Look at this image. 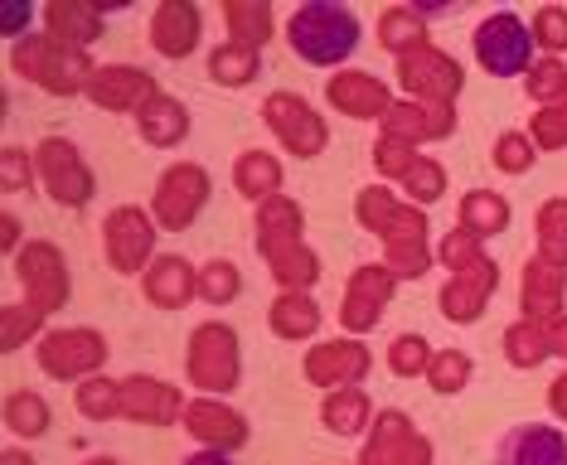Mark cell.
I'll list each match as a JSON object with an SVG mask.
<instances>
[{"label":"cell","instance_id":"obj_1","mask_svg":"<svg viewBox=\"0 0 567 465\" xmlns=\"http://www.w3.org/2000/svg\"><path fill=\"white\" fill-rule=\"evenodd\" d=\"M291 34V49L301 54L306 63H344L359 49V16L344 6H330V0H316V6H301L287 24Z\"/></svg>","mask_w":567,"mask_h":465},{"label":"cell","instance_id":"obj_2","mask_svg":"<svg viewBox=\"0 0 567 465\" xmlns=\"http://www.w3.org/2000/svg\"><path fill=\"white\" fill-rule=\"evenodd\" d=\"M475 59H481L485 73L495 78H514L528 69V59H534V39H528L524 20L519 16H489L481 30H475Z\"/></svg>","mask_w":567,"mask_h":465},{"label":"cell","instance_id":"obj_3","mask_svg":"<svg viewBox=\"0 0 567 465\" xmlns=\"http://www.w3.org/2000/svg\"><path fill=\"white\" fill-rule=\"evenodd\" d=\"M495 465H567V436L548 422H524L505 432Z\"/></svg>","mask_w":567,"mask_h":465},{"label":"cell","instance_id":"obj_4","mask_svg":"<svg viewBox=\"0 0 567 465\" xmlns=\"http://www.w3.org/2000/svg\"><path fill=\"white\" fill-rule=\"evenodd\" d=\"M185 465H228L224 456H214V451H199V456H189Z\"/></svg>","mask_w":567,"mask_h":465}]
</instances>
